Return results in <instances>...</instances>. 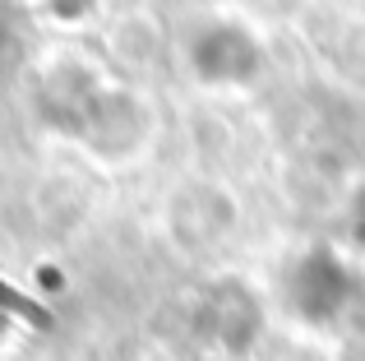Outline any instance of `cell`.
Returning <instances> with one entry per match:
<instances>
[{"mask_svg":"<svg viewBox=\"0 0 365 361\" xmlns=\"http://www.w3.org/2000/svg\"><path fill=\"white\" fill-rule=\"evenodd\" d=\"M351 232H356V241L365 245V195H361V204H356V213H351Z\"/></svg>","mask_w":365,"mask_h":361,"instance_id":"obj_1","label":"cell"}]
</instances>
